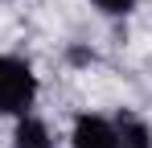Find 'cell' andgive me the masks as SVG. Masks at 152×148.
Wrapping results in <instances>:
<instances>
[{"label":"cell","mask_w":152,"mask_h":148,"mask_svg":"<svg viewBox=\"0 0 152 148\" xmlns=\"http://www.w3.org/2000/svg\"><path fill=\"white\" fill-rule=\"evenodd\" d=\"M74 148H119V132H115V123H107L103 115H91V111H82L74 119Z\"/></svg>","instance_id":"cell-2"},{"label":"cell","mask_w":152,"mask_h":148,"mask_svg":"<svg viewBox=\"0 0 152 148\" xmlns=\"http://www.w3.org/2000/svg\"><path fill=\"white\" fill-rule=\"evenodd\" d=\"M95 8H103L107 17H127L132 8H136V0H91Z\"/></svg>","instance_id":"cell-5"},{"label":"cell","mask_w":152,"mask_h":148,"mask_svg":"<svg viewBox=\"0 0 152 148\" xmlns=\"http://www.w3.org/2000/svg\"><path fill=\"white\" fill-rule=\"evenodd\" d=\"M115 132H119V148H152V132H148V123L140 119V115H132V111H119Z\"/></svg>","instance_id":"cell-4"},{"label":"cell","mask_w":152,"mask_h":148,"mask_svg":"<svg viewBox=\"0 0 152 148\" xmlns=\"http://www.w3.org/2000/svg\"><path fill=\"white\" fill-rule=\"evenodd\" d=\"M33 99H37V78L29 62L0 53V115H29Z\"/></svg>","instance_id":"cell-1"},{"label":"cell","mask_w":152,"mask_h":148,"mask_svg":"<svg viewBox=\"0 0 152 148\" xmlns=\"http://www.w3.org/2000/svg\"><path fill=\"white\" fill-rule=\"evenodd\" d=\"M12 148H53L50 127L33 115H21L17 119V132H12Z\"/></svg>","instance_id":"cell-3"}]
</instances>
